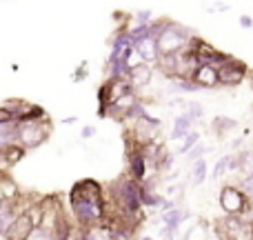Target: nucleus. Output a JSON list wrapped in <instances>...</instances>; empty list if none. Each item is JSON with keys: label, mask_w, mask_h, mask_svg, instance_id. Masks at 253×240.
I'll list each match as a JSON object with an SVG mask.
<instances>
[{"label": "nucleus", "mask_w": 253, "mask_h": 240, "mask_svg": "<svg viewBox=\"0 0 253 240\" xmlns=\"http://www.w3.org/2000/svg\"><path fill=\"white\" fill-rule=\"evenodd\" d=\"M69 214L78 229L96 227L107 218V193L98 180L84 178L69 192Z\"/></svg>", "instance_id": "nucleus-1"}, {"label": "nucleus", "mask_w": 253, "mask_h": 240, "mask_svg": "<svg viewBox=\"0 0 253 240\" xmlns=\"http://www.w3.org/2000/svg\"><path fill=\"white\" fill-rule=\"evenodd\" d=\"M193 38H196V34H193L191 29L182 27L180 22L167 20V25L162 27L160 36L156 38L158 51H160L162 56H167V53H178V51H182L184 47H189Z\"/></svg>", "instance_id": "nucleus-2"}, {"label": "nucleus", "mask_w": 253, "mask_h": 240, "mask_svg": "<svg viewBox=\"0 0 253 240\" xmlns=\"http://www.w3.org/2000/svg\"><path fill=\"white\" fill-rule=\"evenodd\" d=\"M51 120H29V122H16V143L22 144L27 151L42 147L51 136Z\"/></svg>", "instance_id": "nucleus-3"}, {"label": "nucleus", "mask_w": 253, "mask_h": 240, "mask_svg": "<svg viewBox=\"0 0 253 240\" xmlns=\"http://www.w3.org/2000/svg\"><path fill=\"white\" fill-rule=\"evenodd\" d=\"M218 202L224 216H247L253 211L251 200L247 198V193L242 192L238 183L222 185V189L218 193Z\"/></svg>", "instance_id": "nucleus-4"}, {"label": "nucleus", "mask_w": 253, "mask_h": 240, "mask_svg": "<svg viewBox=\"0 0 253 240\" xmlns=\"http://www.w3.org/2000/svg\"><path fill=\"white\" fill-rule=\"evenodd\" d=\"M160 129H162V120L147 114L144 118L126 125L125 138L131 140L135 147H142V144H149V143H153V140H160Z\"/></svg>", "instance_id": "nucleus-5"}, {"label": "nucleus", "mask_w": 253, "mask_h": 240, "mask_svg": "<svg viewBox=\"0 0 253 240\" xmlns=\"http://www.w3.org/2000/svg\"><path fill=\"white\" fill-rule=\"evenodd\" d=\"M218 78H220V87L233 89V87L242 85L247 78H249V67H247V62L229 56L227 60L218 67Z\"/></svg>", "instance_id": "nucleus-6"}, {"label": "nucleus", "mask_w": 253, "mask_h": 240, "mask_svg": "<svg viewBox=\"0 0 253 240\" xmlns=\"http://www.w3.org/2000/svg\"><path fill=\"white\" fill-rule=\"evenodd\" d=\"M2 105L13 114V120L16 122H29V120L49 118L47 111H44V107L36 105V102H29V100H22V98H9V100H4Z\"/></svg>", "instance_id": "nucleus-7"}, {"label": "nucleus", "mask_w": 253, "mask_h": 240, "mask_svg": "<svg viewBox=\"0 0 253 240\" xmlns=\"http://www.w3.org/2000/svg\"><path fill=\"white\" fill-rule=\"evenodd\" d=\"M126 162H129V169H126V176L133 180H138V183H142L144 178L149 176V162L147 158L142 156V151H140V147L131 149V151H126Z\"/></svg>", "instance_id": "nucleus-8"}, {"label": "nucleus", "mask_w": 253, "mask_h": 240, "mask_svg": "<svg viewBox=\"0 0 253 240\" xmlns=\"http://www.w3.org/2000/svg\"><path fill=\"white\" fill-rule=\"evenodd\" d=\"M153 74H156V67H153V65L138 62V65H133V67H131V71H129V85L140 94L142 89H147L149 85H151Z\"/></svg>", "instance_id": "nucleus-9"}, {"label": "nucleus", "mask_w": 253, "mask_h": 240, "mask_svg": "<svg viewBox=\"0 0 253 240\" xmlns=\"http://www.w3.org/2000/svg\"><path fill=\"white\" fill-rule=\"evenodd\" d=\"M18 214H20V211H18V198L16 200H9V198L0 200V238H4V234L11 229Z\"/></svg>", "instance_id": "nucleus-10"}, {"label": "nucleus", "mask_w": 253, "mask_h": 240, "mask_svg": "<svg viewBox=\"0 0 253 240\" xmlns=\"http://www.w3.org/2000/svg\"><path fill=\"white\" fill-rule=\"evenodd\" d=\"M193 83L200 89H218L220 87V78H218V67L213 65H200L193 74Z\"/></svg>", "instance_id": "nucleus-11"}, {"label": "nucleus", "mask_w": 253, "mask_h": 240, "mask_svg": "<svg viewBox=\"0 0 253 240\" xmlns=\"http://www.w3.org/2000/svg\"><path fill=\"white\" fill-rule=\"evenodd\" d=\"M34 220H31L29 211H25V214H18L16 223L11 225V229H9L7 234H4V240H25L27 236L31 234V229H34Z\"/></svg>", "instance_id": "nucleus-12"}, {"label": "nucleus", "mask_w": 253, "mask_h": 240, "mask_svg": "<svg viewBox=\"0 0 253 240\" xmlns=\"http://www.w3.org/2000/svg\"><path fill=\"white\" fill-rule=\"evenodd\" d=\"M135 53L140 56V60L147 62V65H153L156 67L158 58H160V51H158V43L153 38H144L135 45Z\"/></svg>", "instance_id": "nucleus-13"}, {"label": "nucleus", "mask_w": 253, "mask_h": 240, "mask_svg": "<svg viewBox=\"0 0 253 240\" xmlns=\"http://www.w3.org/2000/svg\"><path fill=\"white\" fill-rule=\"evenodd\" d=\"M193 125H196V120H193L191 116L187 114V111H182L180 116H175L173 127H171V136H169V138H171V140H182L184 136H187L189 131L193 129Z\"/></svg>", "instance_id": "nucleus-14"}, {"label": "nucleus", "mask_w": 253, "mask_h": 240, "mask_svg": "<svg viewBox=\"0 0 253 240\" xmlns=\"http://www.w3.org/2000/svg\"><path fill=\"white\" fill-rule=\"evenodd\" d=\"M236 127H238V120L229 118V116H215V118L211 120V131H213V136L218 140H222L227 134H231Z\"/></svg>", "instance_id": "nucleus-15"}, {"label": "nucleus", "mask_w": 253, "mask_h": 240, "mask_svg": "<svg viewBox=\"0 0 253 240\" xmlns=\"http://www.w3.org/2000/svg\"><path fill=\"white\" fill-rule=\"evenodd\" d=\"M207 178H209V165H207L205 158H200V160H196L191 165V185L193 187H200Z\"/></svg>", "instance_id": "nucleus-16"}, {"label": "nucleus", "mask_w": 253, "mask_h": 240, "mask_svg": "<svg viewBox=\"0 0 253 240\" xmlns=\"http://www.w3.org/2000/svg\"><path fill=\"white\" fill-rule=\"evenodd\" d=\"M25 153H27V149L22 147V144H18V143L4 144V160H7V165H9V167L18 165V162H20L22 158H25Z\"/></svg>", "instance_id": "nucleus-17"}, {"label": "nucleus", "mask_w": 253, "mask_h": 240, "mask_svg": "<svg viewBox=\"0 0 253 240\" xmlns=\"http://www.w3.org/2000/svg\"><path fill=\"white\" fill-rule=\"evenodd\" d=\"M198 143H200V131L191 129L182 140H180V147H178V151H175V153H178V156H187V153L191 151Z\"/></svg>", "instance_id": "nucleus-18"}, {"label": "nucleus", "mask_w": 253, "mask_h": 240, "mask_svg": "<svg viewBox=\"0 0 253 240\" xmlns=\"http://www.w3.org/2000/svg\"><path fill=\"white\" fill-rule=\"evenodd\" d=\"M171 92L175 94H198L202 92L193 80H171Z\"/></svg>", "instance_id": "nucleus-19"}, {"label": "nucleus", "mask_w": 253, "mask_h": 240, "mask_svg": "<svg viewBox=\"0 0 253 240\" xmlns=\"http://www.w3.org/2000/svg\"><path fill=\"white\" fill-rule=\"evenodd\" d=\"M229 158H231V153H227V156H220V160L213 165V171H211V180H220L224 178V176L229 174Z\"/></svg>", "instance_id": "nucleus-20"}, {"label": "nucleus", "mask_w": 253, "mask_h": 240, "mask_svg": "<svg viewBox=\"0 0 253 240\" xmlns=\"http://www.w3.org/2000/svg\"><path fill=\"white\" fill-rule=\"evenodd\" d=\"M25 240H58V238H56V234H53L51 229L42 227V225H36V227L31 229V234Z\"/></svg>", "instance_id": "nucleus-21"}, {"label": "nucleus", "mask_w": 253, "mask_h": 240, "mask_svg": "<svg viewBox=\"0 0 253 240\" xmlns=\"http://www.w3.org/2000/svg\"><path fill=\"white\" fill-rule=\"evenodd\" d=\"M205 153H207V144H205V143H198L196 147H193L191 151H189L184 158H187V162H191V165H193V162H196V160H200V158L205 156Z\"/></svg>", "instance_id": "nucleus-22"}, {"label": "nucleus", "mask_w": 253, "mask_h": 240, "mask_svg": "<svg viewBox=\"0 0 253 240\" xmlns=\"http://www.w3.org/2000/svg\"><path fill=\"white\" fill-rule=\"evenodd\" d=\"M184 111H187L193 120H200L202 116H205V107H202L200 102H187V109Z\"/></svg>", "instance_id": "nucleus-23"}, {"label": "nucleus", "mask_w": 253, "mask_h": 240, "mask_svg": "<svg viewBox=\"0 0 253 240\" xmlns=\"http://www.w3.org/2000/svg\"><path fill=\"white\" fill-rule=\"evenodd\" d=\"M133 20H135V25H149V22H153V13L149 9H142V11L133 13Z\"/></svg>", "instance_id": "nucleus-24"}, {"label": "nucleus", "mask_w": 253, "mask_h": 240, "mask_svg": "<svg viewBox=\"0 0 253 240\" xmlns=\"http://www.w3.org/2000/svg\"><path fill=\"white\" fill-rule=\"evenodd\" d=\"M9 122H16L13 120V114L4 105H0V125H9Z\"/></svg>", "instance_id": "nucleus-25"}, {"label": "nucleus", "mask_w": 253, "mask_h": 240, "mask_svg": "<svg viewBox=\"0 0 253 240\" xmlns=\"http://www.w3.org/2000/svg\"><path fill=\"white\" fill-rule=\"evenodd\" d=\"M87 74H89V69H87V62H80L78 65V71L74 74V80L76 83H80V80H84L87 78Z\"/></svg>", "instance_id": "nucleus-26"}, {"label": "nucleus", "mask_w": 253, "mask_h": 240, "mask_svg": "<svg viewBox=\"0 0 253 240\" xmlns=\"http://www.w3.org/2000/svg\"><path fill=\"white\" fill-rule=\"evenodd\" d=\"M93 136H96V127L93 125H84L83 129H80V138L89 140V138H93Z\"/></svg>", "instance_id": "nucleus-27"}, {"label": "nucleus", "mask_w": 253, "mask_h": 240, "mask_svg": "<svg viewBox=\"0 0 253 240\" xmlns=\"http://www.w3.org/2000/svg\"><path fill=\"white\" fill-rule=\"evenodd\" d=\"M65 240H84V238H83V229L74 227V232H71V234H69V236H67Z\"/></svg>", "instance_id": "nucleus-28"}, {"label": "nucleus", "mask_w": 253, "mask_h": 240, "mask_svg": "<svg viewBox=\"0 0 253 240\" xmlns=\"http://www.w3.org/2000/svg\"><path fill=\"white\" fill-rule=\"evenodd\" d=\"M238 22H240L242 29H251V27H253V20L249 16H240V20H238Z\"/></svg>", "instance_id": "nucleus-29"}, {"label": "nucleus", "mask_w": 253, "mask_h": 240, "mask_svg": "<svg viewBox=\"0 0 253 240\" xmlns=\"http://www.w3.org/2000/svg\"><path fill=\"white\" fill-rule=\"evenodd\" d=\"M9 169V165H7V160H4V147L0 144V171H7Z\"/></svg>", "instance_id": "nucleus-30"}, {"label": "nucleus", "mask_w": 253, "mask_h": 240, "mask_svg": "<svg viewBox=\"0 0 253 240\" xmlns=\"http://www.w3.org/2000/svg\"><path fill=\"white\" fill-rule=\"evenodd\" d=\"M62 122H65V125H76V122H78V118H76V116H67V118L62 120Z\"/></svg>", "instance_id": "nucleus-31"}, {"label": "nucleus", "mask_w": 253, "mask_h": 240, "mask_svg": "<svg viewBox=\"0 0 253 240\" xmlns=\"http://www.w3.org/2000/svg\"><path fill=\"white\" fill-rule=\"evenodd\" d=\"M213 9H218V11H227V9H229V4H227V2H218Z\"/></svg>", "instance_id": "nucleus-32"}, {"label": "nucleus", "mask_w": 253, "mask_h": 240, "mask_svg": "<svg viewBox=\"0 0 253 240\" xmlns=\"http://www.w3.org/2000/svg\"><path fill=\"white\" fill-rule=\"evenodd\" d=\"M142 240H153V238H149V236H144V238H142Z\"/></svg>", "instance_id": "nucleus-33"}]
</instances>
